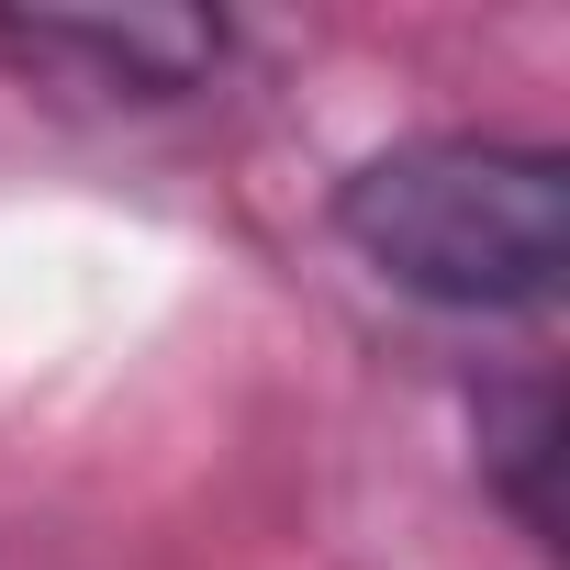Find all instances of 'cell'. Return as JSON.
Masks as SVG:
<instances>
[{
	"label": "cell",
	"mask_w": 570,
	"mask_h": 570,
	"mask_svg": "<svg viewBox=\"0 0 570 570\" xmlns=\"http://www.w3.org/2000/svg\"><path fill=\"white\" fill-rule=\"evenodd\" d=\"M336 224L392 292L448 303V314H525L559 292V257H570L559 157L492 146V135H425V146L370 157Z\"/></svg>",
	"instance_id": "1"
},
{
	"label": "cell",
	"mask_w": 570,
	"mask_h": 570,
	"mask_svg": "<svg viewBox=\"0 0 570 570\" xmlns=\"http://www.w3.org/2000/svg\"><path fill=\"white\" fill-rule=\"evenodd\" d=\"M23 68H79L90 90H124V101H179L213 57H224V23H0Z\"/></svg>",
	"instance_id": "2"
},
{
	"label": "cell",
	"mask_w": 570,
	"mask_h": 570,
	"mask_svg": "<svg viewBox=\"0 0 570 570\" xmlns=\"http://www.w3.org/2000/svg\"><path fill=\"white\" fill-rule=\"evenodd\" d=\"M481 436H492V470H503L514 525H525V537H548V492H537V470H548V381H525V392H514Z\"/></svg>",
	"instance_id": "3"
}]
</instances>
